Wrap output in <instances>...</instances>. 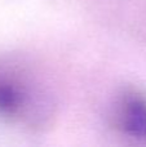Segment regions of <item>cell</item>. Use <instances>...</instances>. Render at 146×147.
<instances>
[{
    "mask_svg": "<svg viewBox=\"0 0 146 147\" xmlns=\"http://www.w3.org/2000/svg\"><path fill=\"white\" fill-rule=\"evenodd\" d=\"M16 70H0V112L18 120L31 121L38 116L35 92L25 76Z\"/></svg>",
    "mask_w": 146,
    "mask_h": 147,
    "instance_id": "obj_1",
    "label": "cell"
},
{
    "mask_svg": "<svg viewBox=\"0 0 146 147\" xmlns=\"http://www.w3.org/2000/svg\"><path fill=\"white\" fill-rule=\"evenodd\" d=\"M115 124L126 136L146 142V96L128 90L115 107Z\"/></svg>",
    "mask_w": 146,
    "mask_h": 147,
    "instance_id": "obj_2",
    "label": "cell"
}]
</instances>
